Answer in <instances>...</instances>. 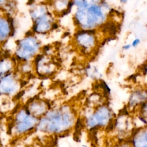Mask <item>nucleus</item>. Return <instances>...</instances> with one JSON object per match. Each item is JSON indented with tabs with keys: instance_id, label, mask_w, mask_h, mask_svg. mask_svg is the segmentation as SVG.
Returning a JSON list of instances; mask_svg holds the SVG:
<instances>
[{
	"instance_id": "nucleus-1",
	"label": "nucleus",
	"mask_w": 147,
	"mask_h": 147,
	"mask_svg": "<svg viewBox=\"0 0 147 147\" xmlns=\"http://www.w3.org/2000/svg\"><path fill=\"white\" fill-rule=\"evenodd\" d=\"M77 119V113L72 106L63 103L51 107L40 118L36 130L49 136L64 135L74 129Z\"/></svg>"
},
{
	"instance_id": "nucleus-6",
	"label": "nucleus",
	"mask_w": 147,
	"mask_h": 147,
	"mask_svg": "<svg viewBox=\"0 0 147 147\" xmlns=\"http://www.w3.org/2000/svg\"><path fill=\"white\" fill-rule=\"evenodd\" d=\"M33 61V69L36 74L41 78H48L53 76L57 71V62L51 54L41 52L35 56Z\"/></svg>"
},
{
	"instance_id": "nucleus-4",
	"label": "nucleus",
	"mask_w": 147,
	"mask_h": 147,
	"mask_svg": "<svg viewBox=\"0 0 147 147\" xmlns=\"http://www.w3.org/2000/svg\"><path fill=\"white\" fill-rule=\"evenodd\" d=\"M100 39L98 30L78 29L73 37L74 44L83 56H90L97 49Z\"/></svg>"
},
{
	"instance_id": "nucleus-8",
	"label": "nucleus",
	"mask_w": 147,
	"mask_h": 147,
	"mask_svg": "<svg viewBox=\"0 0 147 147\" xmlns=\"http://www.w3.org/2000/svg\"><path fill=\"white\" fill-rule=\"evenodd\" d=\"M129 113H123L115 117L113 121V127L112 131L117 133V136L125 141L126 137L129 139L133 130L136 127L134 123V118L129 117Z\"/></svg>"
},
{
	"instance_id": "nucleus-16",
	"label": "nucleus",
	"mask_w": 147,
	"mask_h": 147,
	"mask_svg": "<svg viewBox=\"0 0 147 147\" xmlns=\"http://www.w3.org/2000/svg\"><path fill=\"white\" fill-rule=\"evenodd\" d=\"M140 42H141L140 39L139 38H136L132 41V42L130 44H131V47L136 48V47H138V45L140 44Z\"/></svg>"
},
{
	"instance_id": "nucleus-5",
	"label": "nucleus",
	"mask_w": 147,
	"mask_h": 147,
	"mask_svg": "<svg viewBox=\"0 0 147 147\" xmlns=\"http://www.w3.org/2000/svg\"><path fill=\"white\" fill-rule=\"evenodd\" d=\"M41 48L40 41L31 31L30 34L18 41L16 54L18 58L24 62L30 61L41 52Z\"/></svg>"
},
{
	"instance_id": "nucleus-17",
	"label": "nucleus",
	"mask_w": 147,
	"mask_h": 147,
	"mask_svg": "<svg viewBox=\"0 0 147 147\" xmlns=\"http://www.w3.org/2000/svg\"><path fill=\"white\" fill-rule=\"evenodd\" d=\"M146 63H145L144 64H142V67H141V71H142V74L145 76L146 75Z\"/></svg>"
},
{
	"instance_id": "nucleus-14",
	"label": "nucleus",
	"mask_w": 147,
	"mask_h": 147,
	"mask_svg": "<svg viewBox=\"0 0 147 147\" xmlns=\"http://www.w3.org/2000/svg\"><path fill=\"white\" fill-rule=\"evenodd\" d=\"M19 87L18 82L11 76L3 78L0 82V92L5 94L15 92Z\"/></svg>"
},
{
	"instance_id": "nucleus-9",
	"label": "nucleus",
	"mask_w": 147,
	"mask_h": 147,
	"mask_svg": "<svg viewBox=\"0 0 147 147\" xmlns=\"http://www.w3.org/2000/svg\"><path fill=\"white\" fill-rule=\"evenodd\" d=\"M38 119L32 115L26 108L22 109L16 117V131L25 134L36 130Z\"/></svg>"
},
{
	"instance_id": "nucleus-15",
	"label": "nucleus",
	"mask_w": 147,
	"mask_h": 147,
	"mask_svg": "<svg viewBox=\"0 0 147 147\" xmlns=\"http://www.w3.org/2000/svg\"><path fill=\"white\" fill-rule=\"evenodd\" d=\"M119 147H132L129 141V140H125L122 142H118Z\"/></svg>"
},
{
	"instance_id": "nucleus-2",
	"label": "nucleus",
	"mask_w": 147,
	"mask_h": 147,
	"mask_svg": "<svg viewBox=\"0 0 147 147\" xmlns=\"http://www.w3.org/2000/svg\"><path fill=\"white\" fill-rule=\"evenodd\" d=\"M111 9L105 0L76 8L73 20L78 29H98L110 18Z\"/></svg>"
},
{
	"instance_id": "nucleus-19",
	"label": "nucleus",
	"mask_w": 147,
	"mask_h": 147,
	"mask_svg": "<svg viewBox=\"0 0 147 147\" xmlns=\"http://www.w3.org/2000/svg\"><path fill=\"white\" fill-rule=\"evenodd\" d=\"M119 1L121 3L124 4V3H126L128 1V0H119Z\"/></svg>"
},
{
	"instance_id": "nucleus-12",
	"label": "nucleus",
	"mask_w": 147,
	"mask_h": 147,
	"mask_svg": "<svg viewBox=\"0 0 147 147\" xmlns=\"http://www.w3.org/2000/svg\"><path fill=\"white\" fill-rule=\"evenodd\" d=\"M128 140L132 147H147L146 126L135 127Z\"/></svg>"
},
{
	"instance_id": "nucleus-10",
	"label": "nucleus",
	"mask_w": 147,
	"mask_h": 147,
	"mask_svg": "<svg viewBox=\"0 0 147 147\" xmlns=\"http://www.w3.org/2000/svg\"><path fill=\"white\" fill-rule=\"evenodd\" d=\"M147 91L146 88H137L133 90L130 94L127 101V109L130 113L135 112L142 103L146 102Z\"/></svg>"
},
{
	"instance_id": "nucleus-13",
	"label": "nucleus",
	"mask_w": 147,
	"mask_h": 147,
	"mask_svg": "<svg viewBox=\"0 0 147 147\" xmlns=\"http://www.w3.org/2000/svg\"><path fill=\"white\" fill-rule=\"evenodd\" d=\"M50 10L55 17H63L71 10L72 0H49Z\"/></svg>"
},
{
	"instance_id": "nucleus-3",
	"label": "nucleus",
	"mask_w": 147,
	"mask_h": 147,
	"mask_svg": "<svg viewBox=\"0 0 147 147\" xmlns=\"http://www.w3.org/2000/svg\"><path fill=\"white\" fill-rule=\"evenodd\" d=\"M115 117L112 109L106 103H101L84 118L83 123L90 131L109 129Z\"/></svg>"
},
{
	"instance_id": "nucleus-11",
	"label": "nucleus",
	"mask_w": 147,
	"mask_h": 147,
	"mask_svg": "<svg viewBox=\"0 0 147 147\" xmlns=\"http://www.w3.org/2000/svg\"><path fill=\"white\" fill-rule=\"evenodd\" d=\"M51 107V105L48 100L40 98H36L30 102L26 109L32 115L39 119Z\"/></svg>"
},
{
	"instance_id": "nucleus-18",
	"label": "nucleus",
	"mask_w": 147,
	"mask_h": 147,
	"mask_svg": "<svg viewBox=\"0 0 147 147\" xmlns=\"http://www.w3.org/2000/svg\"><path fill=\"white\" fill-rule=\"evenodd\" d=\"M131 48V44H126L125 45H123L122 47V49L123 51H128L129 50L130 48Z\"/></svg>"
},
{
	"instance_id": "nucleus-7",
	"label": "nucleus",
	"mask_w": 147,
	"mask_h": 147,
	"mask_svg": "<svg viewBox=\"0 0 147 147\" xmlns=\"http://www.w3.org/2000/svg\"><path fill=\"white\" fill-rule=\"evenodd\" d=\"M33 22L32 32L34 34L45 35L58 28L57 22L55 21V16L51 10Z\"/></svg>"
}]
</instances>
